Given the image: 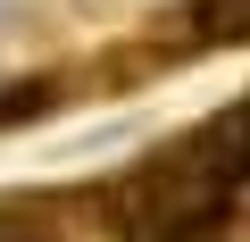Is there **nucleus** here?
Here are the masks:
<instances>
[{
  "instance_id": "1",
  "label": "nucleus",
  "mask_w": 250,
  "mask_h": 242,
  "mask_svg": "<svg viewBox=\"0 0 250 242\" xmlns=\"http://www.w3.org/2000/svg\"><path fill=\"white\" fill-rule=\"evenodd\" d=\"M242 192H250V92L200 117L192 134L142 151L100 192V217L117 242H208Z\"/></svg>"
},
{
  "instance_id": "2",
  "label": "nucleus",
  "mask_w": 250,
  "mask_h": 242,
  "mask_svg": "<svg viewBox=\"0 0 250 242\" xmlns=\"http://www.w3.org/2000/svg\"><path fill=\"white\" fill-rule=\"evenodd\" d=\"M67 192H42V184H25V192H0V242H67Z\"/></svg>"
},
{
  "instance_id": "3",
  "label": "nucleus",
  "mask_w": 250,
  "mask_h": 242,
  "mask_svg": "<svg viewBox=\"0 0 250 242\" xmlns=\"http://www.w3.org/2000/svg\"><path fill=\"white\" fill-rule=\"evenodd\" d=\"M250 0H184V50H242Z\"/></svg>"
},
{
  "instance_id": "4",
  "label": "nucleus",
  "mask_w": 250,
  "mask_h": 242,
  "mask_svg": "<svg viewBox=\"0 0 250 242\" xmlns=\"http://www.w3.org/2000/svg\"><path fill=\"white\" fill-rule=\"evenodd\" d=\"M75 84H83V75H67V67L9 84V92H0V134H9V126H25V117H50V109H67V92H75Z\"/></svg>"
}]
</instances>
